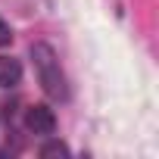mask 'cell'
Returning a JSON list of instances; mask_svg holds the SVG:
<instances>
[{"mask_svg": "<svg viewBox=\"0 0 159 159\" xmlns=\"http://www.w3.org/2000/svg\"><path fill=\"white\" fill-rule=\"evenodd\" d=\"M31 62H34V75H38V84L50 100H69V84H66V75L59 69V56L50 44L38 41L31 44Z\"/></svg>", "mask_w": 159, "mask_h": 159, "instance_id": "1", "label": "cell"}, {"mask_svg": "<svg viewBox=\"0 0 159 159\" xmlns=\"http://www.w3.org/2000/svg\"><path fill=\"white\" fill-rule=\"evenodd\" d=\"M25 125H28V131H34V134H53L56 116H53L50 106H31V109L25 112Z\"/></svg>", "mask_w": 159, "mask_h": 159, "instance_id": "2", "label": "cell"}, {"mask_svg": "<svg viewBox=\"0 0 159 159\" xmlns=\"http://www.w3.org/2000/svg\"><path fill=\"white\" fill-rule=\"evenodd\" d=\"M22 81V66L13 56H0V88H16Z\"/></svg>", "mask_w": 159, "mask_h": 159, "instance_id": "3", "label": "cell"}, {"mask_svg": "<svg viewBox=\"0 0 159 159\" xmlns=\"http://www.w3.org/2000/svg\"><path fill=\"white\" fill-rule=\"evenodd\" d=\"M41 156H44V159H50V156H69V147H66L62 140H47V143L41 147Z\"/></svg>", "mask_w": 159, "mask_h": 159, "instance_id": "4", "label": "cell"}, {"mask_svg": "<svg viewBox=\"0 0 159 159\" xmlns=\"http://www.w3.org/2000/svg\"><path fill=\"white\" fill-rule=\"evenodd\" d=\"M10 41H13V31H10V25L3 19H0V47H7Z\"/></svg>", "mask_w": 159, "mask_h": 159, "instance_id": "5", "label": "cell"}]
</instances>
